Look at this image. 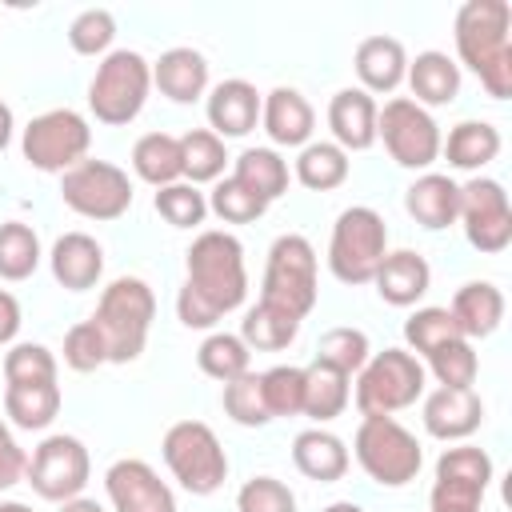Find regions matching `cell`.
I'll return each instance as SVG.
<instances>
[{"instance_id":"obj_1","label":"cell","mask_w":512,"mask_h":512,"mask_svg":"<svg viewBox=\"0 0 512 512\" xmlns=\"http://www.w3.org/2000/svg\"><path fill=\"white\" fill-rule=\"evenodd\" d=\"M248 300L244 244L224 228H204L184 252V284L176 292V316L184 328H216Z\"/></svg>"},{"instance_id":"obj_2","label":"cell","mask_w":512,"mask_h":512,"mask_svg":"<svg viewBox=\"0 0 512 512\" xmlns=\"http://www.w3.org/2000/svg\"><path fill=\"white\" fill-rule=\"evenodd\" d=\"M456 56L492 100L512 96V8L508 0H464L452 24Z\"/></svg>"},{"instance_id":"obj_3","label":"cell","mask_w":512,"mask_h":512,"mask_svg":"<svg viewBox=\"0 0 512 512\" xmlns=\"http://www.w3.org/2000/svg\"><path fill=\"white\" fill-rule=\"evenodd\" d=\"M92 320L104 332L108 364H132V360H140V352L148 344V332H152V320H156V296H152L148 280H140V276H116L100 292Z\"/></svg>"},{"instance_id":"obj_4","label":"cell","mask_w":512,"mask_h":512,"mask_svg":"<svg viewBox=\"0 0 512 512\" xmlns=\"http://www.w3.org/2000/svg\"><path fill=\"white\" fill-rule=\"evenodd\" d=\"M352 456L364 468V476L380 488H404L424 468L420 440L396 416H360V428L352 436Z\"/></svg>"},{"instance_id":"obj_5","label":"cell","mask_w":512,"mask_h":512,"mask_svg":"<svg viewBox=\"0 0 512 512\" xmlns=\"http://www.w3.org/2000/svg\"><path fill=\"white\" fill-rule=\"evenodd\" d=\"M148 92H152V64L136 48H112L96 64V76L88 80V112L96 116V124L120 128L144 112Z\"/></svg>"},{"instance_id":"obj_6","label":"cell","mask_w":512,"mask_h":512,"mask_svg":"<svg viewBox=\"0 0 512 512\" xmlns=\"http://www.w3.org/2000/svg\"><path fill=\"white\" fill-rule=\"evenodd\" d=\"M388 256V224L376 208L352 204L336 216L332 236H328V268L340 284L360 288L372 284L380 260Z\"/></svg>"},{"instance_id":"obj_7","label":"cell","mask_w":512,"mask_h":512,"mask_svg":"<svg viewBox=\"0 0 512 512\" xmlns=\"http://www.w3.org/2000/svg\"><path fill=\"white\" fill-rule=\"evenodd\" d=\"M424 384H428V372L420 356H412L408 348H384V352H372L368 364L356 372L352 400L360 416H396L424 396Z\"/></svg>"},{"instance_id":"obj_8","label":"cell","mask_w":512,"mask_h":512,"mask_svg":"<svg viewBox=\"0 0 512 512\" xmlns=\"http://www.w3.org/2000/svg\"><path fill=\"white\" fill-rule=\"evenodd\" d=\"M160 456L172 480L192 496H212L228 480V452L204 420H176L160 440Z\"/></svg>"},{"instance_id":"obj_9","label":"cell","mask_w":512,"mask_h":512,"mask_svg":"<svg viewBox=\"0 0 512 512\" xmlns=\"http://www.w3.org/2000/svg\"><path fill=\"white\" fill-rule=\"evenodd\" d=\"M320 296V280H316V248L308 236L300 232H284L272 240L268 260H264V280H260V300L292 312V316H308L316 308Z\"/></svg>"},{"instance_id":"obj_10","label":"cell","mask_w":512,"mask_h":512,"mask_svg":"<svg viewBox=\"0 0 512 512\" xmlns=\"http://www.w3.org/2000/svg\"><path fill=\"white\" fill-rule=\"evenodd\" d=\"M376 140H384L388 156L408 172H432L440 160V124L412 96H392L376 112Z\"/></svg>"},{"instance_id":"obj_11","label":"cell","mask_w":512,"mask_h":512,"mask_svg":"<svg viewBox=\"0 0 512 512\" xmlns=\"http://www.w3.org/2000/svg\"><path fill=\"white\" fill-rule=\"evenodd\" d=\"M92 148V124L76 108H48L28 120L20 136V152L36 172H56L64 176L76 168Z\"/></svg>"},{"instance_id":"obj_12","label":"cell","mask_w":512,"mask_h":512,"mask_svg":"<svg viewBox=\"0 0 512 512\" xmlns=\"http://www.w3.org/2000/svg\"><path fill=\"white\" fill-rule=\"evenodd\" d=\"M60 200L84 220H120L132 208V180L120 164L84 156L60 176Z\"/></svg>"},{"instance_id":"obj_13","label":"cell","mask_w":512,"mask_h":512,"mask_svg":"<svg viewBox=\"0 0 512 512\" xmlns=\"http://www.w3.org/2000/svg\"><path fill=\"white\" fill-rule=\"evenodd\" d=\"M24 480L32 484V492L40 500H52V504H64L72 496H84L88 480H92V456L84 448L80 436H68V432H52L44 436L32 456H28V472Z\"/></svg>"},{"instance_id":"obj_14","label":"cell","mask_w":512,"mask_h":512,"mask_svg":"<svg viewBox=\"0 0 512 512\" xmlns=\"http://www.w3.org/2000/svg\"><path fill=\"white\" fill-rule=\"evenodd\" d=\"M460 224L476 252H504L512 244V204L504 184L492 176H472L468 184H460Z\"/></svg>"},{"instance_id":"obj_15","label":"cell","mask_w":512,"mask_h":512,"mask_svg":"<svg viewBox=\"0 0 512 512\" xmlns=\"http://www.w3.org/2000/svg\"><path fill=\"white\" fill-rule=\"evenodd\" d=\"M104 492H108L112 512H176V492L140 456H124V460L108 464Z\"/></svg>"},{"instance_id":"obj_16","label":"cell","mask_w":512,"mask_h":512,"mask_svg":"<svg viewBox=\"0 0 512 512\" xmlns=\"http://www.w3.org/2000/svg\"><path fill=\"white\" fill-rule=\"evenodd\" d=\"M424 432L444 440V444H460L472 432H480L484 424V400L476 388H432L424 396Z\"/></svg>"},{"instance_id":"obj_17","label":"cell","mask_w":512,"mask_h":512,"mask_svg":"<svg viewBox=\"0 0 512 512\" xmlns=\"http://www.w3.org/2000/svg\"><path fill=\"white\" fill-rule=\"evenodd\" d=\"M260 92L256 84L232 76L208 88L204 96V116H208V132H216L220 140H240L260 124Z\"/></svg>"},{"instance_id":"obj_18","label":"cell","mask_w":512,"mask_h":512,"mask_svg":"<svg viewBox=\"0 0 512 512\" xmlns=\"http://www.w3.org/2000/svg\"><path fill=\"white\" fill-rule=\"evenodd\" d=\"M260 124L272 140V148H304L316 132V112L304 100V92L280 84L272 92H264L260 100Z\"/></svg>"},{"instance_id":"obj_19","label":"cell","mask_w":512,"mask_h":512,"mask_svg":"<svg viewBox=\"0 0 512 512\" xmlns=\"http://www.w3.org/2000/svg\"><path fill=\"white\" fill-rule=\"evenodd\" d=\"M404 212L428 228V232H444L460 220V184L448 172H420L408 188H404Z\"/></svg>"},{"instance_id":"obj_20","label":"cell","mask_w":512,"mask_h":512,"mask_svg":"<svg viewBox=\"0 0 512 512\" xmlns=\"http://www.w3.org/2000/svg\"><path fill=\"white\" fill-rule=\"evenodd\" d=\"M376 96H368L364 88H340L328 100V128H332V144H340L348 156L352 152H368L376 144Z\"/></svg>"},{"instance_id":"obj_21","label":"cell","mask_w":512,"mask_h":512,"mask_svg":"<svg viewBox=\"0 0 512 512\" xmlns=\"http://www.w3.org/2000/svg\"><path fill=\"white\" fill-rule=\"evenodd\" d=\"M48 268H52V280L68 292H88L100 284L104 276V248L96 236L88 232H64L52 252H48Z\"/></svg>"},{"instance_id":"obj_22","label":"cell","mask_w":512,"mask_h":512,"mask_svg":"<svg viewBox=\"0 0 512 512\" xmlns=\"http://www.w3.org/2000/svg\"><path fill=\"white\" fill-rule=\"evenodd\" d=\"M372 284H376V296L384 304H392V308H416L424 300V292L432 288V268H428V260L420 252L396 248V252H388L380 260Z\"/></svg>"},{"instance_id":"obj_23","label":"cell","mask_w":512,"mask_h":512,"mask_svg":"<svg viewBox=\"0 0 512 512\" xmlns=\"http://www.w3.org/2000/svg\"><path fill=\"white\" fill-rule=\"evenodd\" d=\"M352 68L360 76V88L368 96H388L404 84V72H408V52L396 36H364L356 44V56H352Z\"/></svg>"},{"instance_id":"obj_24","label":"cell","mask_w":512,"mask_h":512,"mask_svg":"<svg viewBox=\"0 0 512 512\" xmlns=\"http://www.w3.org/2000/svg\"><path fill=\"white\" fill-rule=\"evenodd\" d=\"M152 88H160V96H168L172 104H196L200 96H208L204 52H196L188 44L160 52V60L152 64Z\"/></svg>"},{"instance_id":"obj_25","label":"cell","mask_w":512,"mask_h":512,"mask_svg":"<svg viewBox=\"0 0 512 512\" xmlns=\"http://www.w3.org/2000/svg\"><path fill=\"white\" fill-rule=\"evenodd\" d=\"M292 464H296L300 476H308L316 484H336L352 468V452H348V444L336 432H328V428L316 424V428L296 432V440H292Z\"/></svg>"},{"instance_id":"obj_26","label":"cell","mask_w":512,"mask_h":512,"mask_svg":"<svg viewBox=\"0 0 512 512\" xmlns=\"http://www.w3.org/2000/svg\"><path fill=\"white\" fill-rule=\"evenodd\" d=\"M448 312H452L464 340H484L504 320V292L492 280H468V284L456 288Z\"/></svg>"},{"instance_id":"obj_27","label":"cell","mask_w":512,"mask_h":512,"mask_svg":"<svg viewBox=\"0 0 512 512\" xmlns=\"http://www.w3.org/2000/svg\"><path fill=\"white\" fill-rule=\"evenodd\" d=\"M408 88H412V100L420 108H444L460 96V64L448 56V52H416V60H408V72H404Z\"/></svg>"},{"instance_id":"obj_28","label":"cell","mask_w":512,"mask_h":512,"mask_svg":"<svg viewBox=\"0 0 512 512\" xmlns=\"http://www.w3.org/2000/svg\"><path fill=\"white\" fill-rule=\"evenodd\" d=\"M500 148H504V140H500V128L492 120H460L440 140V156L448 160V168L476 172V176L484 164H492L500 156Z\"/></svg>"},{"instance_id":"obj_29","label":"cell","mask_w":512,"mask_h":512,"mask_svg":"<svg viewBox=\"0 0 512 512\" xmlns=\"http://www.w3.org/2000/svg\"><path fill=\"white\" fill-rule=\"evenodd\" d=\"M348 400H352V376L348 372H340L324 360H312L304 368V416L308 420H316L324 428L328 420L344 416Z\"/></svg>"},{"instance_id":"obj_30","label":"cell","mask_w":512,"mask_h":512,"mask_svg":"<svg viewBox=\"0 0 512 512\" xmlns=\"http://www.w3.org/2000/svg\"><path fill=\"white\" fill-rule=\"evenodd\" d=\"M352 172V160L340 144L332 140H308L300 152H296V164H292V176L308 188V192H332L348 180Z\"/></svg>"},{"instance_id":"obj_31","label":"cell","mask_w":512,"mask_h":512,"mask_svg":"<svg viewBox=\"0 0 512 512\" xmlns=\"http://www.w3.org/2000/svg\"><path fill=\"white\" fill-rule=\"evenodd\" d=\"M60 384H4V416L24 432H44L60 416Z\"/></svg>"},{"instance_id":"obj_32","label":"cell","mask_w":512,"mask_h":512,"mask_svg":"<svg viewBox=\"0 0 512 512\" xmlns=\"http://www.w3.org/2000/svg\"><path fill=\"white\" fill-rule=\"evenodd\" d=\"M296 332H300V316H292V312H284V308H276V304H268V300H256V304L244 312L236 336H240L252 352H280V348H288V344L296 340Z\"/></svg>"},{"instance_id":"obj_33","label":"cell","mask_w":512,"mask_h":512,"mask_svg":"<svg viewBox=\"0 0 512 512\" xmlns=\"http://www.w3.org/2000/svg\"><path fill=\"white\" fill-rule=\"evenodd\" d=\"M232 176H236L248 192H256L264 204L280 200V196L288 192V180H292L288 160H284L276 148H244V152L236 156Z\"/></svg>"},{"instance_id":"obj_34","label":"cell","mask_w":512,"mask_h":512,"mask_svg":"<svg viewBox=\"0 0 512 512\" xmlns=\"http://www.w3.org/2000/svg\"><path fill=\"white\" fill-rule=\"evenodd\" d=\"M132 172L144 184H152V188L184 180L180 176V136H172V132H144L132 144Z\"/></svg>"},{"instance_id":"obj_35","label":"cell","mask_w":512,"mask_h":512,"mask_svg":"<svg viewBox=\"0 0 512 512\" xmlns=\"http://www.w3.org/2000/svg\"><path fill=\"white\" fill-rule=\"evenodd\" d=\"M224 164H228V152H224V140L208 128H188L180 136V176L188 184H216L224 176Z\"/></svg>"},{"instance_id":"obj_36","label":"cell","mask_w":512,"mask_h":512,"mask_svg":"<svg viewBox=\"0 0 512 512\" xmlns=\"http://www.w3.org/2000/svg\"><path fill=\"white\" fill-rule=\"evenodd\" d=\"M196 364H200L204 376L228 384V380L252 372V348L236 332H208L196 348Z\"/></svg>"},{"instance_id":"obj_37","label":"cell","mask_w":512,"mask_h":512,"mask_svg":"<svg viewBox=\"0 0 512 512\" xmlns=\"http://www.w3.org/2000/svg\"><path fill=\"white\" fill-rule=\"evenodd\" d=\"M40 236L24 220H4L0 224V280L20 284L40 268Z\"/></svg>"},{"instance_id":"obj_38","label":"cell","mask_w":512,"mask_h":512,"mask_svg":"<svg viewBox=\"0 0 512 512\" xmlns=\"http://www.w3.org/2000/svg\"><path fill=\"white\" fill-rule=\"evenodd\" d=\"M492 456L476 444H456V448H444L440 460H436V480L444 484H460V488H472V492H488L492 484Z\"/></svg>"},{"instance_id":"obj_39","label":"cell","mask_w":512,"mask_h":512,"mask_svg":"<svg viewBox=\"0 0 512 512\" xmlns=\"http://www.w3.org/2000/svg\"><path fill=\"white\" fill-rule=\"evenodd\" d=\"M448 340H460V328H456L448 308L424 304V308L408 312V320H404V348L412 356H428V352H436Z\"/></svg>"},{"instance_id":"obj_40","label":"cell","mask_w":512,"mask_h":512,"mask_svg":"<svg viewBox=\"0 0 512 512\" xmlns=\"http://www.w3.org/2000/svg\"><path fill=\"white\" fill-rule=\"evenodd\" d=\"M420 364H424V372L436 376L440 388H472V384H476V372H480V356H476L472 340H464V336L440 344V348L428 352Z\"/></svg>"},{"instance_id":"obj_41","label":"cell","mask_w":512,"mask_h":512,"mask_svg":"<svg viewBox=\"0 0 512 512\" xmlns=\"http://www.w3.org/2000/svg\"><path fill=\"white\" fill-rule=\"evenodd\" d=\"M152 208H156V212H160V220H164V224H172V228H200V224H204V216H208V196H204L196 184L176 180V184L156 188Z\"/></svg>"},{"instance_id":"obj_42","label":"cell","mask_w":512,"mask_h":512,"mask_svg":"<svg viewBox=\"0 0 512 512\" xmlns=\"http://www.w3.org/2000/svg\"><path fill=\"white\" fill-rule=\"evenodd\" d=\"M56 376H60L56 352L44 344L24 340L4 352V384H56Z\"/></svg>"},{"instance_id":"obj_43","label":"cell","mask_w":512,"mask_h":512,"mask_svg":"<svg viewBox=\"0 0 512 512\" xmlns=\"http://www.w3.org/2000/svg\"><path fill=\"white\" fill-rule=\"evenodd\" d=\"M260 392L268 416H304V368L296 364H276L260 372Z\"/></svg>"},{"instance_id":"obj_44","label":"cell","mask_w":512,"mask_h":512,"mask_svg":"<svg viewBox=\"0 0 512 512\" xmlns=\"http://www.w3.org/2000/svg\"><path fill=\"white\" fill-rule=\"evenodd\" d=\"M220 404H224V416L240 428H264L272 416L264 408V392H260V372H244L236 380L224 384L220 392Z\"/></svg>"},{"instance_id":"obj_45","label":"cell","mask_w":512,"mask_h":512,"mask_svg":"<svg viewBox=\"0 0 512 512\" xmlns=\"http://www.w3.org/2000/svg\"><path fill=\"white\" fill-rule=\"evenodd\" d=\"M208 212L220 216L224 224H252V220H260L268 212V204L256 192H248L236 176H220L212 184V192H208Z\"/></svg>"},{"instance_id":"obj_46","label":"cell","mask_w":512,"mask_h":512,"mask_svg":"<svg viewBox=\"0 0 512 512\" xmlns=\"http://www.w3.org/2000/svg\"><path fill=\"white\" fill-rule=\"evenodd\" d=\"M368 356H372V344H368V336H364L360 328H352V324L328 328V332L320 336V344H316V360H324V364H332V368H340V372H348V376H356V372L368 364Z\"/></svg>"},{"instance_id":"obj_47","label":"cell","mask_w":512,"mask_h":512,"mask_svg":"<svg viewBox=\"0 0 512 512\" xmlns=\"http://www.w3.org/2000/svg\"><path fill=\"white\" fill-rule=\"evenodd\" d=\"M116 40V16L108 8H84L72 24H68V44L76 56H108Z\"/></svg>"},{"instance_id":"obj_48","label":"cell","mask_w":512,"mask_h":512,"mask_svg":"<svg viewBox=\"0 0 512 512\" xmlns=\"http://www.w3.org/2000/svg\"><path fill=\"white\" fill-rule=\"evenodd\" d=\"M64 364L72 372H96L108 364V344H104V332L96 328L92 316L64 332Z\"/></svg>"},{"instance_id":"obj_49","label":"cell","mask_w":512,"mask_h":512,"mask_svg":"<svg viewBox=\"0 0 512 512\" xmlns=\"http://www.w3.org/2000/svg\"><path fill=\"white\" fill-rule=\"evenodd\" d=\"M236 512H296V492L276 476H252L236 492Z\"/></svg>"},{"instance_id":"obj_50","label":"cell","mask_w":512,"mask_h":512,"mask_svg":"<svg viewBox=\"0 0 512 512\" xmlns=\"http://www.w3.org/2000/svg\"><path fill=\"white\" fill-rule=\"evenodd\" d=\"M24 472H28V452L16 444V436L0 420V492H8L12 484H20Z\"/></svg>"},{"instance_id":"obj_51","label":"cell","mask_w":512,"mask_h":512,"mask_svg":"<svg viewBox=\"0 0 512 512\" xmlns=\"http://www.w3.org/2000/svg\"><path fill=\"white\" fill-rule=\"evenodd\" d=\"M20 324H24V312H20V300L0 288V348H12L16 336H20Z\"/></svg>"},{"instance_id":"obj_52","label":"cell","mask_w":512,"mask_h":512,"mask_svg":"<svg viewBox=\"0 0 512 512\" xmlns=\"http://www.w3.org/2000/svg\"><path fill=\"white\" fill-rule=\"evenodd\" d=\"M56 512H108L100 500H92V496H72V500H64Z\"/></svg>"},{"instance_id":"obj_53","label":"cell","mask_w":512,"mask_h":512,"mask_svg":"<svg viewBox=\"0 0 512 512\" xmlns=\"http://www.w3.org/2000/svg\"><path fill=\"white\" fill-rule=\"evenodd\" d=\"M12 128H16V120H12V108L0 100V152L8 148V140H12Z\"/></svg>"},{"instance_id":"obj_54","label":"cell","mask_w":512,"mask_h":512,"mask_svg":"<svg viewBox=\"0 0 512 512\" xmlns=\"http://www.w3.org/2000/svg\"><path fill=\"white\" fill-rule=\"evenodd\" d=\"M0 512H36V508L24 500H0Z\"/></svg>"},{"instance_id":"obj_55","label":"cell","mask_w":512,"mask_h":512,"mask_svg":"<svg viewBox=\"0 0 512 512\" xmlns=\"http://www.w3.org/2000/svg\"><path fill=\"white\" fill-rule=\"evenodd\" d=\"M324 512H364V508H360V504H352V500H332Z\"/></svg>"}]
</instances>
